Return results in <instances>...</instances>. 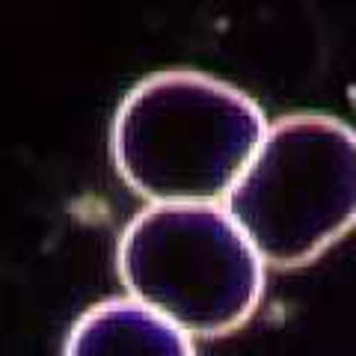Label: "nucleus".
Returning a JSON list of instances; mask_svg holds the SVG:
<instances>
[{"instance_id": "1", "label": "nucleus", "mask_w": 356, "mask_h": 356, "mask_svg": "<svg viewBox=\"0 0 356 356\" xmlns=\"http://www.w3.org/2000/svg\"><path fill=\"white\" fill-rule=\"evenodd\" d=\"M267 134L264 110L238 86L172 69L149 74L113 119L122 181L154 205L226 202Z\"/></svg>"}, {"instance_id": "2", "label": "nucleus", "mask_w": 356, "mask_h": 356, "mask_svg": "<svg viewBox=\"0 0 356 356\" xmlns=\"http://www.w3.org/2000/svg\"><path fill=\"white\" fill-rule=\"evenodd\" d=\"M226 211L264 264L306 267L356 226V131L324 113L276 119Z\"/></svg>"}, {"instance_id": "3", "label": "nucleus", "mask_w": 356, "mask_h": 356, "mask_svg": "<svg viewBox=\"0 0 356 356\" xmlns=\"http://www.w3.org/2000/svg\"><path fill=\"white\" fill-rule=\"evenodd\" d=\"M119 280L137 303L187 336L241 330L264 294V261L238 222L214 202L152 205L119 241Z\"/></svg>"}, {"instance_id": "4", "label": "nucleus", "mask_w": 356, "mask_h": 356, "mask_svg": "<svg viewBox=\"0 0 356 356\" xmlns=\"http://www.w3.org/2000/svg\"><path fill=\"white\" fill-rule=\"evenodd\" d=\"M63 356H196V348L170 318L134 297H116L77 318Z\"/></svg>"}]
</instances>
